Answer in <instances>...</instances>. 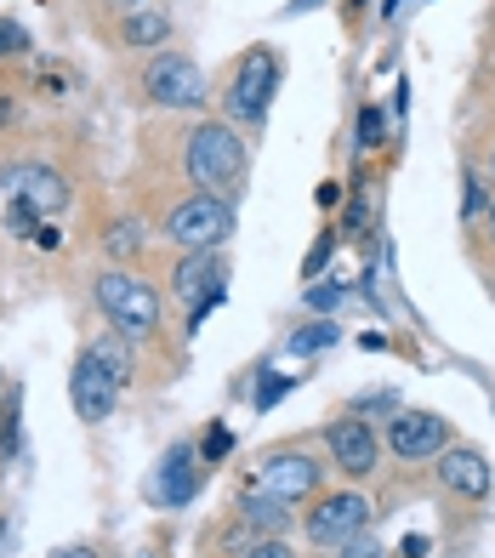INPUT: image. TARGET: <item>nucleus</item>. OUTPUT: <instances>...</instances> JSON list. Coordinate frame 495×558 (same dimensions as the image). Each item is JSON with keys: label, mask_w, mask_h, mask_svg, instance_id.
Wrapping results in <instances>:
<instances>
[{"label": "nucleus", "mask_w": 495, "mask_h": 558, "mask_svg": "<svg viewBox=\"0 0 495 558\" xmlns=\"http://www.w3.org/2000/svg\"><path fill=\"white\" fill-rule=\"evenodd\" d=\"M97 308L109 314V325L120 337H148L160 325V296L148 279L126 274V268H109L103 279H97Z\"/></svg>", "instance_id": "obj_2"}, {"label": "nucleus", "mask_w": 495, "mask_h": 558, "mask_svg": "<svg viewBox=\"0 0 495 558\" xmlns=\"http://www.w3.org/2000/svg\"><path fill=\"white\" fill-rule=\"evenodd\" d=\"M490 228H495V206H490Z\"/></svg>", "instance_id": "obj_29"}, {"label": "nucleus", "mask_w": 495, "mask_h": 558, "mask_svg": "<svg viewBox=\"0 0 495 558\" xmlns=\"http://www.w3.org/2000/svg\"><path fill=\"white\" fill-rule=\"evenodd\" d=\"M126 46L132 52H148V46H160L165 35H171V17L160 12V7H132V17H126Z\"/></svg>", "instance_id": "obj_15"}, {"label": "nucleus", "mask_w": 495, "mask_h": 558, "mask_svg": "<svg viewBox=\"0 0 495 558\" xmlns=\"http://www.w3.org/2000/svg\"><path fill=\"white\" fill-rule=\"evenodd\" d=\"M194 490H200V456H194L188 445H177L160 462V473H154V501L160 507H183Z\"/></svg>", "instance_id": "obj_14"}, {"label": "nucleus", "mask_w": 495, "mask_h": 558, "mask_svg": "<svg viewBox=\"0 0 495 558\" xmlns=\"http://www.w3.org/2000/svg\"><path fill=\"white\" fill-rule=\"evenodd\" d=\"M274 81H280V69H274V58L262 52H245L239 58V74H234V86L222 92L228 97V114L234 120H245V125H257V120H268V97H274Z\"/></svg>", "instance_id": "obj_5"}, {"label": "nucleus", "mask_w": 495, "mask_h": 558, "mask_svg": "<svg viewBox=\"0 0 495 558\" xmlns=\"http://www.w3.org/2000/svg\"><path fill=\"white\" fill-rule=\"evenodd\" d=\"M490 171H495V155H490Z\"/></svg>", "instance_id": "obj_30"}, {"label": "nucleus", "mask_w": 495, "mask_h": 558, "mask_svg": "<svg viewBox=\"0 0 495 558\" xmlns=\"http://www.w3.org/2000/svg\"><path fill=\"white\" fill-rule=\"evenodd\" d=\"M280 393H285V383H262V388H257V404H274Z\"/></svg>", "instance_id": "obj_27"}, {"label": "nucleus", "mask_w": 495, "mask_h": 558, "mask_svg": "<svg viewBox=\"0 0 495 558\" xmlns=\"http://www.w3.org/2000/svg\"><path fill=\"white\" fill-rule=\"evenodd\" d=\"M177 296L194 302V325H200L222 302V263L216 251H188V263L177 268Z\"/></svg>", "instance_id": "obj_11"}, {"label": "nucleus", "mask_w": 495, "mask_h": 558, "mask_svg": "<svg viewBox=\"0 0 495 558\" xmlns=\"http://www.w3.org/2000/svg\"><path fill=\"white\" fill-rule=\"evenodd\" d=\"M359 148H382V109L359 114Z\"/></svg>", "instance_id": "obj_20"}, {"label": "nucleus", "mask_w": 495, "mask_h": 558, "mask_svg": "<svg viewBox=\"0 0 495 558\" xmlns=\"http://www.w3.org/2000/svg\"><path fill=\"white\" fill-rule=\"evenodd\" d=\"M325 445H331V462L342 473H354V478H364L370 468H376V456H382V439H376V427H370L364 416L336 422L331 434H325Z\"/></svg>", "instance_id": "obj_9"}, {"label": "nucleus", "mask_w": 495, "mask_h": 558, "mask_svg": "<svg viewBox=\"0 0 495 558\" xmlns=\"http://www.w3.org/2000/svg\"><path fill=\"white\" fill-rule=\"evenodd\" d=\"M86 353H91V360H97V365H103V371L114 376V383H126V376H132V353L120 348L114 337H103V342H91Z\"/></svg>", "instance_id": "obj_17"}, {"label": "nucleus", "mask_w": 495, "mask_h": 558, "mask_svg": "<svg viewBox=\"0 0 495 558\" xmlns=\"http://www.w3.org/2000/svg\"><path fill=\"white\" fill-rule=\"evenodd\" d=\"M228 450H234V434H228V427H211V434H206V456L216 462V456H228Z\"/></svg>", "instance_id": "obj_23"}, {"label": "nucleus", "mask_w": 495, "mask_h": 558, "mask_svg": "<svg viewBox=\"0 0 495 558\" xmlns=\"http://www.w3.org/2000/svg\"><path fill=\"white\" fill-rule=\"evenodd\" d=\"M69 399H74V411H81L86 422H103V416H114V399H120V383L103 371L86 353L81 365H74V376H69Z\"/></svg>", "instance_id": "obj_12"}, {"label": "nucleus", "mask_w": 495, "mask_h": 558, "mask_svg": "<svg viewBox=\"0 0 495 558\" xmlns=\"http://www.w3.org/2000/svg\"><path fill=\"white\" fill-rule=\"evenodd\" d=\"M308 302H313V308H336V302H342V286H319V291H308Z\"/></svg>", "instance_id": "obj_25"}, {"label": "nucleus", "mask_w": 495, "mask_h": 558, "mask_svg": "<svg viewBox=\"0 0 495 558\" xmlns=\"http://www.w3.org/2000/svg\"><path fill=\"white\" fill-rule=\"evenodd\" d=\"M342 558H382V547L370 536H354V542H342Z\"/></svg>", "instance_id": "obj_24"}, {"label": "nucleus", "mask_w": 495, "mask_h": 558, "mask_svg": "<svg viewBox=\"0 0 495 558\" xmlns=\"http://www.w3.org/2000/svg\"><path fill=\"white\" fill-rule=\"evenodd\" d=\"M239 513H245V524H251V530H268V536H280V530L290 524L285 501H280V496H257V490L239 501Z\"/></svg>", "instance_id": "obj_16"}, {"label": "nucleus", "mask_w": 495, "mask_h": 558, "mask_svg": "<svg viewBox=\"0 0 495 558\" xmlns=\"http://www.w3.org/2000/svg\"><path fill=\"white\" fill-rule=\"evenodd\" d=\"M239 171H245V143L234 125H222V120L194 125V137H188V177L194 183L206 194H216V189H234Z\"/></svg>", "instance_id": "obj_1"}, {"label": "nucleus", "mask_w": 495, "mask_h": 558, "mask_svg": "<svg viewBox=\"0 0 495 558\" xmlns=\"http://www.w3.org/2000/svg\"><path fill=\"white\" fill-rule=\"evenodd\" d=\"M257 485L268 496H280V501H302V496L319 490V462H313V456H302V450H274L257 468Z\"/></svg>", "instance_id": "obj_8"}, {"label": "nucleus", "mask_w": 495, "mask_h": 558, "mask_svg": "<svg viewBox=\"0 0 495 558\" xmlns=\"http://www.w3.org/2000/svg\"><path fill=\"white\" fill-rule=\"evenodd\" d=\"M387 450L405 456V462H422V456L450 450V427H444V416H433V411H399L387 422Z\"/></svg>", "instance_id": "obj_7"}, {"label": "nucleus", "mask_w": 495, "mask_h": 558, "mask_svg": "<svg viewBox=\"0 0 495 558\" xmlns=\"http://www.w3.org/2000/svg\"><path fill=\"white\" fill-rule=\"evenodd\" d=\"M331 342H336V325H313V331H296L290 337L296 353H313V348H331Z\"/></svg>", "instance_id": "obj_19"}, {"label": "nucleus", "mask_w": 495, "mask_h": 558, "mask_svg": "<svg viewBox=\"0 0 495 558\" xmlns=\"http://www.w3.org/2000/svg\"><path fill=\"white\" fill-rule=\"evenodd\" d=\"M143 92L154 97L160 109H194V104H206V74L183 52H160L143 74Z\"/></svg>", "instance_id": "obj_4"}, {"label": "nucleus", "mask_w": 495, "mask_h": 558, "mask_svg": "<svg viewBox=\"0 0 495 558\" xmlns=\"http://www.w3.org/2000/svg\"><path fill=\"white\" fill-rule=\"evenodd\" d=\"M52 558H97L91 547H63V553H52Z\"/></svg>", "instance_id": "obj_28"}, {"label": "nucleus", "mask_w": 495, "mask_h": 558, "mask_svg": "<svg viewBox=\"0 0 495 558\" xmlns=\"http://www.w3.org/2000/svg\"><path fill=\"white\" fill-rule=\"evenodd\" d=\"M239 558H290V547L280 542V536H262V542H251Z\"/></svg>", "instance_id": "obj_22"}, {"label": "nucleus", "mask_w": 495, "mask_h": 558, "mask_svg": "<svg viewBox=\"0 0 495 558\" xmlns=\"http://www.w3.org/2000/svg\"><path fill=\"white\" fill-rule=\"evenodd\" d=\"M228 228H234V211L222 206L216 194H194V199H183V206L165 217V234L177 240L183 251H216L222 240H228Z\"/></svg>", "instance_id": "obj_3"}, {"label": "nucleus", "mask_w": 495, "mask_h": 558, "mask_svg": "<svg viewBox=\"0 0 495 558\" xmlns=\"http://www.w3.org/2000/svg\"><path fill=\"white\" fill-rule=\"evenodd\" d=\"M143 245V228L137 222H114L109 228V251H114V257H126V251H137Z\"/></svg>", "instance_id": "obj_18"}, {"label": "nucleus", "mask_w": 495, "mask_h": 558, "mask_svg": "<svg viewBox=\"0 0 495 558\" xmlns=\"http://www.w3.org/2000/svg\"><path fill=\"white\" fill-rule=\"evenodd\" d=\"M479 211H484V189L467 183V217H479Z\"/></svg>", "instance_id": "obj_26"}, {"label": "nucleus", "mask_w": 495, "mask_h": 558, "mask_svg": "<svg viewBox=\"0 0 495 558\" xmlns=\"http://www.w3.org/2000/svg\"><path fill=\"white\" fill-rule=\"evenodd\" d=\"M438 478H444V490H456V496H467V501H484V496H490V462H484L479 450H467V445L444 450Z\"/></svg>", "instance_id": "obj_13"}, {"label": "nucleus", "mask_w": 495, "mask_h": 558, "mask_svg": "<svg viewBox=\"0 0 495 558\" xmlns=\"http://www.w3.org/2000/svg\"><path fill=\"white\" fill-rule=\"evenodd\" d=\"M7 189H12L17 206H29L35 217H52V211L69 206V183H63L52 166H12L7 171Z\"/></svg>", "instance_id": "obj_10"}, {"label": "nucleus", "mask_w": 495, "mask_h": 558, "mask_svg": "<svg viewBox=\"0 0 495 558\" xmlns=\"http://www.w3.org/2000/svg\"><path fill=\"white\" fill-rule=\"evenodd\" d=\"M17 52H29V35L17 23H0V58H17Z\"/></svg>", "instance_id": "obj_21"}, {"label": "nucleus", "mask_w": 495, "mask_h": 558, "mask_svg": "<svg viewBox=\"0 0 495 558\" xmlns=\"http://www.w3.org/2000/svg\"><path fill=\"white\" fill-rule=\"evenodd\" d=\"M370 507L359 490H336V496H325L308 513V536L319 542V547H342V542H354V536H364V524H370Z\"/></svg>", "instance_id": "obj_6"}]
</instances>
